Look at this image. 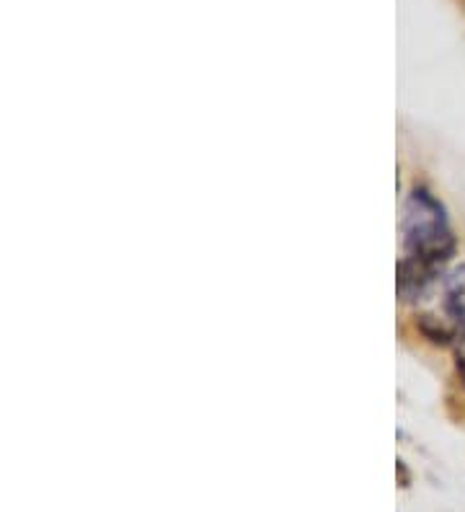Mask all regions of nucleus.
<instances>
[{"label":"nucleus","mask_w":465,"mask_h":512,"mask_svg":"<svg viewBox=\"0 0 465 512\" xmlns=\"http://www.w3.org/2000/svg\"><path fill=\"white\" fill-rule=\"evenodd\" d=\"M403 246L406 256L429 269H442L455 254V238L442 202L427 189H414L403 207Z\"/></svg>","instance_id":"f257e3e1"},{"label":"nucleus","mask_w":465,"mask_h":512,"mask_svg":"<svg viewBox=\"0 0 465 512\" xmlns=\"http://www.w3.org/2000/svg\"><path fill=\"white\" fill-rule=\"evenodd\" d=\"M442 303H445L447 319L458 331V337H465V264H458L445 275Z\"/></svg>","instance_id":"f03ea898"}]
</instances>
